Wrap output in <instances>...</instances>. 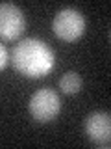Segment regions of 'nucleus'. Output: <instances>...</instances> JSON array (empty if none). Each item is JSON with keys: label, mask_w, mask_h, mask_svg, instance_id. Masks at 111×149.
<instances>
[{"label": "nucleus", "mask_w": 111, "mask_h": 149, "mask_svg": "<svg viewBox=\"0 0 111 149\" xmlns=\"http://www.w3.org/2000/svg\"><path fill=\"white\" fill-rule=\"evenodd\" d=\"M11 63L22 77L41 78L54 69L56 56L48 43L37 39V37H26L13 47Z\"/></svg>", "instance_id": "nucleus-1"}, {"label": "nucleus", "mask_w": 111, "mask_h": 149, "mask_svg": "<svg viewBox=\"0 0 111 149\" xmlns=\"http://www.w3.org/2000/svg\"><path fill=\"white\" fill-rule=\"evenodd\" d=\"M63 102L52 88H41L28 101V112L35 123H50L59 116Z\"/></svg>", "instance_id": "nucleus-2"}, {"label": "nucleus", "mask_w": 111, "mask_h": 149, "mask_svg": "<svg viewBox=\"0 0 111 149\" xmlns=\"http://www.w3.org/2000/svg\"><path fill=\"white\" fill-rule=\"evenodd\" d=\"M52 30L61 41L72 43L85 34V17L74 8H63L56 13L52 21Z\"/></svg>", "instance_id": "nucleus-3"}, {"label": "nucleus", "mask_w": 111, "mask_h": 149, "mask_svg": "<svg viewBox=\"0 0 111 149\" xmlns=\"http://www.w3.org/2000/svg\"><path fill=\"white\" fill-rule=\"evenodd\" d=\"M26 30V17L13 2H0V39L15 41Z\"/></svg>", "instance_id": "nucleus-4"}, {"label": "nucleus", "mask_w": 111, "mask_h": 149, "mask_svg": "<svg viewBox=\"0 0 111 149\" xmlns=\"http://www.w3.org/2000/svg\"><path fill=\"white\" fill-rule=\"evenodd\" d=\"M85 134L89 140L102 147H109L111 140V116L109 112H92L85 118Z\"/></svg>", "instance_id": "nucleus-5"}, {"label": "nucleus", "mask_w": 111, "mask_h": 149, "mask_svg": "<svg viewBox=\"0 0 111 149\" xmlns=\"http://www.w3.org/2000/svg\"><path fill=\"white\" fill-rule=\"evenodd\" d=\"M59 90L65 95H76L82 90V77L76 71H67L59 78Z\"/></svg>", "instance_id": "nucleus-6"}, {"label": "nucleus", "mask_w": 111, "mask_h": 149, "mask_svg": "<svg viewBox=\"0 0 111 149\" xmlns=\"http://www.w3.org/2000/svg\"><path fill=\"white\" fill-rule=\"evenodd\" d=\"M8 65V50L4 45H0V71Z\"/></svg>", "instance_id": "nucleus-7"}]
</instances>
